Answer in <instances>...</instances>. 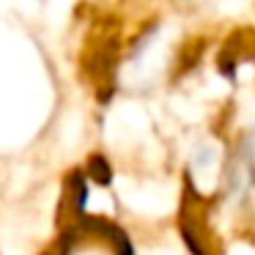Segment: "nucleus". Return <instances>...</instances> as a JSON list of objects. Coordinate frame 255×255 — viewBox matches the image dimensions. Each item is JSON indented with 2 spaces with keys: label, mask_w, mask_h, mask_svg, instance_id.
I'll return each instance as SVG.
<instances>
[{
  "label": "nucleus",
  "mask_w": 255,
  "mask_h": 255,
  "mask_svg": "<svg viewBox=\"0 0 255 255\" xmlns=\"http://www.w3.org/2000/svg\"><path fill=\"white\" fill-rule=\"evenodd\" d=\"M66 255H129L127 244L118 233L105 225H91L77 231L66 242Z\"/></svg>",
  "instance_id": "nucleus-1"
}]
</instances>
